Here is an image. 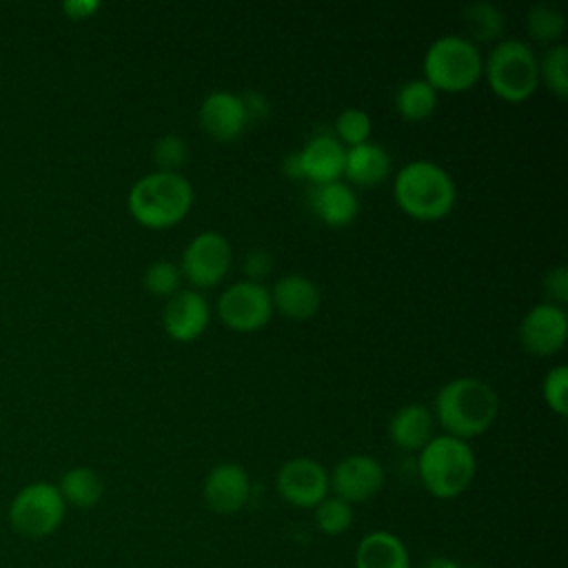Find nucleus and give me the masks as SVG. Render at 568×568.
Wrapping results in <instances>:
<instances>
[{
	"instance_id": "f257e3e1",
	"label": "nucleus",
	"mask_w": 568,
	"mask_h": 568,
	"mask_svg": "<svg viewBox=\"0 0 568 568\" xmlns=\"http://www.w3.org/2000/svg\"><path fill=\"white\" fill-rule=\"evenodd\" d=\"M499 410L497 393L479 377H457L435 397V415L446 435L468 439L486 433Z\"/></svg>"
},
{
	"instance_id": "f03ea898",
	"label": "nucleus",
	"mask_w": 568,
	"mask_h": 568,
	"mask_svg": "<svg viewBox=\"0 0 568 568\" xmlns=\"http://www.w3.org/2000/svg\"><path fill=\"white\" fill-rule=\"evenodd\" d=\"M393 193L404 213L415 220H439L455 204V182L448 171L430 160L404 164L393 182Z\"/></svg>"
},
{
	"instance_id": "7ed1b4c3",
	"label": "nucleus",
	"mask_w": 568,
	"mask_h": 568,
	"mask_svg": "<svg viewBox=\"0 0 568 568\" xmlns=\"http://www.w3.org/2000/svg\"><path fill=\"white\" fill-rule=\"evenodd\" d=\"M131 215L149 229H166L184 220L193 204V186L178 171H153L129 191Z\"/></svg>"
},
{
	"instance_id": "20e7f679",
	"label": "nucleus",
	"mask_w": 568,
	"mask_h": 568,
	"mask_svg": "<svg viewBox=\"0 0 568 568\" xmlns=\"http://www.w3.org/2000/svg\"><path fill=\"white\" fill-rule=\"evenodd\" d=\"M475 470L473 448L453 435L433 437L417 457L419 481L437 499L459 497L475 479Z\"/></svg>"
},
{
	"instance_id": "39448f33",
	"label": "nucleus",
	"mask_w": 568,
	"mask_h": 568,
	"mask_svg": "<svg viewBox=\"0 0 568 568\" xmlns=\"http://www.w3.org/2000/svg\"><path fill=\"white\" fill-rule=\"evenodd\" d=\"M484 73V60L466 36L446 33L430 42L424 55V80L435 91H466Z\"/></svg>"
},
{
	"instance_id": "423d86ee",
	"label": "nucleus",
	"mask_w": 568,
	"mask_h": 568,
	"mask_svg": "<svg viewBox=\"0 0 568 568\" xmlns=\"http://www.w3.org/2000/svg\"><path fill=\"white\" fill-rule=\"evenodd\" d=\"M490 89L508 100L521 102L535 93L539 82V62L528 42L517 38L499 40L484 64Z\"/></svg>"
},
{
	"instance_id": "0eeeda50",
	"label": "nucleus",
	"mask_w": 568,
	"mask_h": 568,
	"mask_svg": "<svg viewBox=\"0 0 568 568\" xmlns=\"http://www.w3.org/2000/svg\"><path fill=\"white\" fill-rule=\"evenodd\" d=\"M67 504L55 484L33 481L18 490L9 504L11 528L29 539H42L55 532L64 519Z\"/></svg>"
},
{
	"instance_id": "6e6552de",
	"label": "nucleus",
	"mask_w": 568,
	"mask_h": 568,
	"mask_svg": "<svg viewBox=\"0 0 568 568\" xmlns=\"http://www.w3.org/2000/svg\"><path fill=\"white\" fill-rule=\"evenodd\" d=\"M233 253L229 240L217 231L197 233L182 253V273L197 288H211L229 273Z\"/></svg>"
},
{
	"instance_id": "1a4fd4ad",
	"label": "nucleus",
	"mask_w": 568,
	"mask_h": 568,
	"mask_svg": "<svg viewBox=\"0 0 568 568\" xmlns=\"http://www.w3.org/2000/svg\"><path fill=\"white\" fill-rule=\"evenodd\" d=\"M273 313L271 293L264 284L240 280L217 297V315L233 331H257Z\"/></svg>"
},
{
	"instance_id": "9d476101",
	"label": "nucleus",
	"mask_w": 568,
	"mask_h": 568,
	"mask_svg": "<svg viewBox=\"0 0 568 568\" xmlns=\"http://www.w3.org/2000/svg\"><path fill=\"white\" fill-rule=\"evenodd\" d=\"M275 488L286 504L315 508L324 497H328V473L311 457H293L280 466Z\"/></svg>"
},
{
	"instance_id": "9b49d317",
	"label": "nucleus",
	"mask_w": 568,
	"mask_h": 568,
	"mask_svg": "<svg viewBox=\"0 0 568 568\" xmlns=\"http://www.w3.org/2000/svg\"><path fill=\"white\" fill-rule=\"evenodd\" d=\"M384 486V468L371 455H348L335 464L328 475V490L335 497L353 504L368 501Z\"/></svg>"
},
{
	"instance_id": "f8f14e48",
	"label": "nucleus",
	"mask_w": 568,
	"mask_h": 568,
	"mask_svg": "<svg viewBox=\"0 0 568 568\" xmlns=\"http://www.w3.org/2000/svg\"><path fill=\"white\" fill-rule=\"evenodd\" d=\"M568 315L564 306L541 302L535 304L519 324V342L521 346L537 357H546L557 353L566 344Z\"/></svg>"
},
{
	"instance_id": "ddd939ff",
	"label": "nucleus",
	"mask_w": 568,
	"mask_h": 568,
	"mask_svg": "<svg viewBox=\"0 0 568 568\" xmlns=\"http://www.w3.org/2000/svg\"><path fill=\"white\" fill-rule=\"evenodd\" d=\"M202 497L209 510L217 515H233L242 510L251 497L248 473L233 462L213 466L204 477Z\"/></svg>"
},
{
	"instance_id": "4468645a",
	"label": "nucleus",
	"mask_w": 568,
	"mask_h": 568,
	"mask_svg": "<svg viewBox=\"0 0 568 568\" xmlns=\"http://www.w3.org/2000/svg\"><path fill=\"white\" fill-rule=\"evenodd\" d=\"M209 302L195 288L175 291L162 311L164 331L178 342L197 339L209 324Z\"/></svg>"
},
{
	"instance_id": "2eb2a0df",
	"label": "nucleus",
	"mask_w": 568,
	"mask_h": 568,
	"mask_svg": "<svg viewBox=\"0 0 568 568\" xmlns=\"http://www.w3.org/2000/svg\"><path fill=\"white\" fill-rule=\"evenodd\" d=\"M197 118H200L202 129L220 142L235 140L248 124L240 95L231 93V91H222V89L211 91L202 100Z\"/></svg>"
},
{
	"instance_id": "dca6fc26",
	"label": "nucleus",
	"mask_w": 568,
	"mask_h": 568,
	"mask_svg": "<svg viewBox=\"0 0 568 568\" xmlns=\"http://www.w3.org/2000/svg\"><path fill=\"white\" fill-rule=\"evenodd\" d=\"M346 149L333 135H313L300 151L302 178H308L315 186L335 182L344 173Z\"/></svg>"
},
{
	"instance_id": "f3484780",
	"label": "nucleus",
	"mask_w": 568,
	"mask_h": 568,
	"mask_svg": "<svg viewBox=\"0 0 568 568\" xmlns=\"http://www.w3.org/2000/svg\"><path fill=\"white\" fill-rule=\"evenodd\" d=\"M268 293H271L273 306L291 320L313 317L320 308V302H322L320 288L315 286V282L308 280L306 275H300V273H291V275L280 277Z\"/></svg>"
},
{
	"instance_id": "a211bd4d",
	"label": "nucleus",
	"mask_w": 568,
	"mask_h": 568,
	"mask_svg": "<svg viewBox=\"0 0 568 568\" xmlns=\"http://www.w3.org/2000/svg\"><path fill=\"white\" fill-rule=\"evenodd\" d=\"M355 568H410L408 548L397 535L373 530L355 548Z\"/></svg>"
},
{
	"instance_id": "6ab92c4d",
	"label": "nucleus",
	"mask_w": 568,
	"mask_h": 568,
	"mask_svg": "<svg viewBox=\"0 0 568 568\" xmlns=\"http://www.w3.org/2000/svg\"><path fill=\"white\" fill-rule=\"evenodd\" d=\"M311 204L317 217L328 226H346L355 220L359 211V200L355 191L342 180L315 186L311 193Z\"/></svg>"
},
{
	"instance_id": "aec40b11",
	"label": "nucleus",
	"mask_w": 568,
	"mask_h": 568,
	"mask_svg": "<svg viewBox=\"0 0 568 568\" xmlns=\"http://www.w3.org/2000/svg\"><path fill=\"white\" fill-rule=\"evenodd\" d=\"M390 439L404 450H422L433 439V415L424 404L397 408L388 422Z\"/></svg>"
},
{
	"instance_id": "412c9836",
	"label": "nucleus",
	"mask_w": 568,
	"mask_h": 568,
	"mask_svg": "<svg viewBox=\"0 0 568 568\" xmlns=\"http://www.w3.org/2000/svg\"><path fill=\"white\" fill-rule=\"evenodd\" d=\"M344 173L351 182L362 186L379 184L390 173V155L382 144L375 142L348 146L344 155Z\"/></svg>"
},
{
	"instance_id": "4be33fe9",
	"label": "nucleus",
	"mask_w": 568,
	"mask_h": 568,
	"mask_svg": "<svg viewBox=\"0 0 568 568\" xmlns=\"http://www.w3.org/2000/svg\"><path fill=\"white\" fill-rule=\"evenodd\" d=\"M58 490L64 504L75 508H93L104 495V481L93 468L75 466L60 477Z\"/></svg>"
},
{
	"instance_id": "5701e85b",
	"label": "nucleus",
	"mask_w": 568,
	"mask_h": 568,
	"mask_svg": "<svg viewBox=\"0 0 568 568\" xmlns=\"http://www.w3.org/2000/svg\"><path fill=\"white\" fill-rule=\"evenodd\" d=\"M462 20L470 33V42H490L504 33V13L488 0L468 2L462 9Z\"/></svg>"
},
{
	"instance_id": "b1692460",
	"label": "nucleus",
	"mask_w": 568,
	"mask_h": 568,
	"mask_svg": "<svg viewBox=\"0 0 568 568\" xmlns=\"http://www.w3.org/2000/svg\"><path fill=\"white\" fill-rule=\"evenodd\" d=\"M395 106L408 122L426 120L437 106V91L424 78L408 80L397 89Z\"/></svg>"
},
{
	"instance_id": "393cba45",
	"label": "nucleus",
	"mask_w": 568,
	"mask_h": 568,
	"mask_svg": "<svg viewBox=\"0 0 568 568\" xmlns=\"http://www.w3.org/2000/svg\"><path fill=\"white\" fill-rule=\"evenodd\" d=\"M526 31L532 40L552 44L566 31V16L552 2H535L526 13Z\"/></svg>"
},
{
	"instance_id": "a878e982",
	"label": "nucleus",
	"mask_w": 568,
	"mask_h": 568,
	"mask_svg": "<svg viewBox=\"0 0 568 568\" xmlns=\"http://www.w3.org/2000/svg\"><path fill=\"white\" fill-rule=\"evenodd\" d=\"M353 524V506L339 497H324L315 506V526L322 535L335 537L351 528Z\"/></svg>"
},
{
	"instance_id": "bb28decb",
	"label": "nucleus",
	"mask_w": 568,
	"mask_h": 568,
	"mask_svg": "<svg viewBox=\"0 0 568 568\" xmlns=\"http://www.w3.org/2000/svg\"><path fill=\"white\" fill-rule=\"evenodd\" d=\"M568 47L566 44H550L539 62V78L546 87L559 95H568Z\"/></svg>"
},
{
	"instance_id": "cd10ccee",
	"label": "nucleus",
	"mask_w": 568,
	"mask_h": 568,
	"mask_svg": "<svg viewBox=\"0 0 568 568\" xmlns=\"http://www.w3.org/2000/svg\"><path fill=\"white\" fill-rule=\"evenodd\" d=\"M335 131L342 142H346L348 146H357L362 142H368L371 138V118L366 111L348 106L337 115Z\"/></svg>"
},
{
	"instance_id": "c85d7f7f",
	"label": "nucleus",
	"mask_w": 568,
	"mask_h": 568,
	"mask_svg": "<svg viewBox=\"0 0 568 568\" xmlns=\"http://www.w3.org/2000/svg\"><path fill=\"white\" fill-rule=\"evenodd\" d=\"M142 284L153 295H173L180 284V268L169 260H155L146 266Z\"/></svg>"
},
{
	"instance_id": "c756f323",
	"label": "nucleus",
	"mask_w": 568,
	"mask_h": 568,
	"mask_svg": "<svg viewBox=\"0 0 568 568\" xmlns=\"http://www.w3.org/2000/svg\"><path fill=\"white\" fill-rule=\"evenodd\" d=\"M189 158V144L184 142V138L169 133L162 135L155 144H153V160L160 166V171H178Z\"/></svg>"
},
{
	"instance_id": "7c9ffc66",
	"label": "nucleus",
	"mask_w": 568,
	"mask_h": 568,
	"mask_svg": "<svg viewBox=\"0 0 568 568\" xmlns=\"http://www.w3.org/2000/svg\"><path fill=\"white\" fill-rule=\"evenodd\" d=\"M541 393H544V399L550 406V410H555L557 415L568 413V368L564 364L552 366L546 373Z\"/></svg>"
},
{
	"instance_id": "2f4dec72",
	"label": "nucleus",
	"mask_w": 568,
	"mask_h": 568,
	"mask_svg": "<svg viewBox=\"0 0 568 568\" xmlns=\"http://www.w3.org/2000/svg\"><path fill=\"white\" fill-rule=\"evenodd\" d=\"M544 291L550 300V304L564 306L568 300V271L566 266H555L544 277Z\"/></svg>"
},
{
	"instance_id": "473e14b6",
	"label": "nucleus",
	"mask_w": 568,
	"mask_h": 568,
	"mask_svg": "<svg viewBox=\"0 0 568 568\" xmlns=\"http://www.w3.org/2000/svg\"><path fill=\"white\" fill-rule=\"evenodd\" d=\"M271 268H273V257L264 248L251 251L244 257V266H242V271L248 277V282H257V284H262V280L271 273Z\"/></svg>"
},
{
	"instance_id": "72a5a7b5",
	"label": "nucleus",
	"mask_w": 568,
	"mask_h": 568,
	"mask_svg": "<svg viewBox=\"0 0 568 568\" xmlns=\"http://www.w3.org/2000/svg\"><path fill=\"white\" fill-rule=\"evenodd\" d=\"M242 104H244V111H246V120H262L268 115V100L257 93V91H246L240 95Z\"/></svg>"
},
{
	"instance_id": "f704fd0d",
	"label": "nucleus",
	"mask_w": 568,
	"mask_h": 568,
	"mask_svg": "<svg viewBox=\"0 0 568 568\" xmlns=\"http://www.w3.org/2000/svg\"><path fill=\"white\" fill-rule=\"evenodd\" d=\"M64 13L73 20H82V18H89L93 16L98 9H100V2L98 0H67L62 4Z\"/></svg>"
},
{
	"instance_id": "c9c22d12",
	"label": "nucleus",
	"mask_w": 568,
	"mask_h": 568,
	"mask_svg": "<svg viewBox=\"0 0 568 568\" xmlns=\"http://www.w3.org/2000/svg\"><path fill=\"white\" fill-rule=\"evenodd\" d=\"M422 568H464L462 564H457L455 559H450V557H444V555H435V557H430Z\"/></svg>"
},
{
	"instance_id": "e433bc0d",
	"label": "nucleus",
	"mask_w": 568,
	"mask_h": 568,
	"mask_svg": "<svg viewBox=\"0 0 568 568\" xmlns=\"http://www.w3.org/2000/svg\"><path fill=\"white\" fill-rule=\"evenodd\" d=\"M282 169H284V173H286L288 178H302V166H300V158H297V153L286 155V160H284Z\"/></svg>"
}]
</instances>
